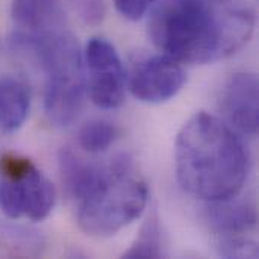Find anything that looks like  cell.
<instances>
[{
    "instance_id": "obj_10",
    "label": "cell",
    "mask_w": 259,
    "mask_h": 259,
    "mask_svg": "<svg viewBox=\"0 0 259 259\" xmlns=\"http://www.w3.org/2000/svg\"><path fill=\"white\" fill-rule=\"evenodd\" d=\"M12 35L33 36L64 26L61 0H12Z\"/></svg>"
},
{
    "instance_id": "obj_2",
    "label": "cell",
    "mask_w": 259,
    "mask_h": 259,
    "mask_svg": "<svg viewBox=\"0 0 259 259\" xmlns=\"http://www.w3.org/2000/svg\"><path fill=\"white\" fill-rule=\"evenodd\" d=\"M175 167L181 188L209 203L240 194L249 158L241 138L225 120L200 111L178 134Z\"/></svg>"
},
{
    "instance_id": "obj_12",
    "label": "cell",
    "mask_w": 259,
    "mask_h": 259,
    "mask_svg": "<svg viewBox=\"0 0 259 259\" xmlns=\"http://www.w3.org/2000/svg\"><path fill=\"white\" fill-rule=\"evenodd\" d=\"M58 164L62 187L74 202L87 193L102 170V165L87 161L70 147H62L59 150Z\"/></svg>"
},
{
    "instance_id": "obj_1",
    "label": "cell",
    "mask_w": 259,
    "mask_h": 259,
    "mask_svg": "<svg viewBox=\"0 0 259 259\" xmlns=\"http://www.w3.org/2000/svg\"><path fill=\"white\" fill-rule=\"evenodd\" d=\"M147 26L162 55L203 65L240 52L253 35L255 14L244 0H156Z\"/></svg>"
},
{
    "instance_id": "obj_7",
    "label": "cell",
    "mask_w": 259,
    "mask_h": 259,
    "mask_svg": "<svg viewBox=\"0 0 259 259\" xmlns=\"http://www.w3.org/2000/svg\"><path fill=\"white\" fill-rule=\"evenodd\" d=\"M219 108L225 120L237 134L253 137L259 127V82L256 74L237 71L223 83Z\"/></svg>"
},
{
    "instance_id": "obj_8",
    "label": "cell",
    "mask_w": 259,
    "mask_h": 259,
    "mask_svg": "<svg viewBox=\"0 0 259 259\" xmlns=\"http://www.w3.org/2000/svg\"><path fill=\"white\" fill-rule=\"evenodd\" d=\"M187 82V73L181 62L159 55L141 61L131 77L134 97L144 103L159 105L176 97Z\"/></svg>"
},
{
    "instance_id": "obj_18",
    "label": "cell",
    "mask_w": 259,
    "mask_h": 259,
    "mask_svg": "<svg viewBox=\"0 0 259 259\" xmlns=\"http://www.w3.org/2000/svg\"><path fill=\"white\" fill-rule=\"evenodd\" d=\"M0 53H2V42H0Z\"/></svg>"
},
{
    "instance_id": "obj_9",
    "label": "cell",
    "mask_w": 259,
    "mask_h": 259,
    "mask_svg": "<svg viewBox=\"0 0 259 259\" xmlns=\"http://www.w3.org/2000/svg\"><path fill=\"white\" fill-rule=\"evenodd\" d=\"M205 220L217 237V243H223L247 238L256 228L258 214L253 205L246 200H237L235 196L226 200L209 202Z\"/></svg>"
},
{
    "instance_id": "obj_5",
    "label": "cell",
    "mask_w": 259,
    "mask_h": 259,
    "mask_svg": "<svg viewBox=\"0 0 259 259\" xmlns=\"http://www.w3.org/2000/svg\"><path fill=\"white\" fill-rule=\"evenodd\" d=\"M56 202V191L47 176L26 156H0V209L11 219L46 220Z\"/></svg>"
},
{
    "instance_id": "obj_14",
    "label": "cell",
    "mask_w": 259,
    "mask_h": 259,
    "mask_svg": "<svg viewBox=\"0 0 259 259\" xmlns=\"http://www.w3.org/2000/svg\"><path fill=\"white\" fill-rule=\"evenodd\" d=\"M118 127L103 118H96L87 121L77 134L79 146L88 153H103L106 152L118 138Z\"/></svg>"
},
{
    "instance_id": "obj_16",
    "label": "cell",
    "mask_w": 259,
    "mask_h": 259,
    "mask_svg": "<svg viewBox=\"0 0 259 259\" xmlns=\"http://www.w3.org/2000/svg\"><path fill=\"white\" fill-rule=\"evenodd\" d=\"M70 2L83 23L97 26L105 20L106 15L105 0H70Z\"/></svg>"
},
{
    "instance_id": "obj_4",
    "label": "cell",
    "mask_w": 259,
    "mask_h": 259,
    "mask_svg": "<svg viewBox=\"0 0 259 259\" xmlns=\"http://www.w3.org/2000/svg\"><path fill=\"white\" fill-rule=\"evenodd\" d=\"M147 202V182L121 155L102 165L96 182L76 200L77 225L87 235L111 237L138 220Z\"/></svg>"
},
{
    "instance_id": "obj_13",
    "label": "cell",
    "mask_w": 259,
    "mask_h": 259,
    "mask_svg": "<svg viewBox=\"0 0 259 259\" xmlns=\"http://www.w3.org/2000/svg\"><path fill=\"white\" fill-rule=\"evenodd\" d=\"M44 241L41 235L23 226H0V256H36Z\"/></svg>"
},
{
    "instance_id": "obj_11",
    "label": "cell",
    "mask_w": 259,
    "mask_h": 259,
    "mask_svg": "<svg viewBox=\"0 0 259 259\" xmlns=\"http://www.w3.org/2000/svg\"><path fill=\"white\" fill-rule=\"evenodd\" d=\"M32 103L29 85L11 74L0 76V134L11 135L23 127Z\"/></svg>"
},
{
    "instance_id": "obj_17",
    "label": "cell",
    "mask_w": 259,
    "mask_h": 259,
    "mask_svg": "<svg viewBox=\"0 0 259 259\" xmlns=\"http://www.w3.org/2000/svg\"><path fill=\"white\" fill-rule=\"evenodd\" d=\"M155 2L156 0H114V5L121 17L131 21H137L147 14Z\"/></svg>"
},
{
    "instance_id": "obj_15",
    "label": "cell",
    "mask_w": 259,
    "mask_h": 259,
    "mask_svg": "<svg viewBox=\"0 0 259 259\" xmlns=\"http://www.w3.org/2000/svg\"><path fill=\"white\" fill-rule=\"evenodd\" d=\"M162 256V231L158 215L153 212L143 225L138 237L123 258H159Z\"/></svg>"
},
{
    "instance_id": "obj_6",
    "label": "cell",
    "mask_w": 259,
    "mask_h": 259,
    "mask_svg": "<svg viewBox=\"0 0 259 259\" xmlns=\"http://www.w3.org/2000/svg\"><path fill=\"white\" fill-rule=\"evenodd\" d=\"M82 55L87 90L93 103L102 109L121 106L126 97V76L114 44L105 38H91Z\"/></svg>"
},
{
    "instance_id": "obj_3",
    "label": "cell",
    "mask_w": 259,
    "mask_h": 259,
    "mask_svg": "<svg viewBox=\"0 0 259 259\" xmlns=\"http://www.w3.org/2000/svg\"><path fill=\"white\" fill-rule=\"evenodd\" d=\"M11 44L30 53L44 71V111L50 123L59 127L71 124L83 108L87 91L77 38L61 27L35 36H11Z\"/></svg>"
}]
</instances>
